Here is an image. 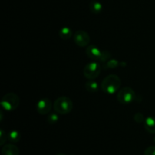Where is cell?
<instances>
[{"label":"cell","instance_id":"cell-6","mask_svg":"<svg viewBox=\"0 0 155 155\" xmlns=\"http://www.w3.org/2000/svg\"><path fill=\"white\" fill-rule=\"evenodd\" d=\"M117 98L121 104H130L136 99V92L132 88L124 87L118 91Z\"/></svg>","mask_w":155,"mask_h":155},{"label":"cell","instance_id":"cell-1","mask_svg":"<svg viewBox=\"0 0 155 155\" xmlns=\"http://www.w3.org/2000/svg\"><path fill=\"white\" fill-rule=\"evenodd\" d=\"M121 86V80L117 75L110 74L104 77L101 83V90L106 94L112 95L120 90Z\"/></svg>","mask_w":155,"mask_h":155},{"label":"cell","instance_id":"cell-2","mask_svg":"<svg viewBox=\"0 0 155 155\" xmlns=\"http://www.w3.org/2000/svg\"><path fill=\"white\" fill-rule=\"evenodd\" d=\"M74 104L71 98L66 96H61L54 101L53 108L58 114H68L72 110Z\"/></svg>","mask_w":155,"mask_h":155},{"label":"cell","instance_id":"cell-14","mask_svg":"<svg viewBox=\"0 0 155 155\" xmlns=\"http://www.w3.org/2000/svg\"><path fill=\"white\" fill-rule=\"evenodd\" d=\"M85 88L86 90L92 93H95L98 91V84L95 81L93 80H89V81L86 82L85 84Z\"/></svg>","mask_w":155,"mask_h":155},{"label":"cell","instance_id":"cell-8","mask_svg":"<svg viewBox=\"0 0 155 155\" xmlns=\"http://www.w3.org/2000/svg\"><path fill=\"white\" fill-rule=\"evenodd\" d=\"M36 108L38 113L40 114H47L52 108V102L48 98H42L36 103Z\"/></svg>","mask_w":155,"mask_h":155},{"label":"cell","instance_id":"cell-15","mask_svg":"<svg viewBox=\"0 0 155 155\" xmlns=\"http://www.w3.org/2000/svg\"><path fill=\"white\" fill-rule=\"evenodd\" d=\"M58 120L59 117L57 112H55V113H50L48 115V117H47V121H48L50 124H56V123L58 121Z\"/></svg>","mask_w":155,"mask_h":155},{"label":"cell","instance_id":"cell-9","mask_svg":"<svg viewBox=\"0 0 155 155\" xmlns=\"http://www.w3.org/2000/svg\"><path fill=\"white\" fill-rule=\"evenodd\" d=\"M2 155H19V149L13 144H7L2 149Z\"/></svg>","mask_w":155,"mask_h":155},{"label":"cell","instance_id":"cell-13","mask_svg":"<svg viewBox=\"0 0 155 155\" xmlns=\"http://www.w3.org/2000/svg\"><path fill=\"white\" fill-rule=\"evenodd\" d=\"M8 140L12 143H17L21 139V133L17 130H12L7 135Z\"/></svg>","mask_w":155,"mask_h":155},{"label":"cell","instance_id":"cell-4","mask_svg":"<svg viewBox=\"0 0 155 155\" xmlns=\"http://www.w3.org/2000/svg\"><path fill=\"white\" fill-rule=\"evenodd\" d=\"M20 103V98L15 93L9 92L5 95L1 100L2 107L8 111L15 110L18 107Z\"/></svg>","mask_w":155,"mask_h":155},{"label":"cell","instance_id":"cell-3","mask_svg":"<svg viewBox=\"0 0 155 155\" xmlns=\"http://www.w3.org/2000/svg\"><path fill=\"white\" fill-rule=\"evenodd\" d=\"M86 53L89 58L95 61H98L105 62L111 57L110 52L103 51L94 45H88L86 48Z\"/></svg>","mask_w":155,"mask_h":155},{"label":"cell","instance_id":"cell-11","mask_svg":"<svg viewBox=\"0 0 155 155\" xmlns=\"http://www.w3.org/2000/svg\"><path fill=\"white\" fill-rule=\"evenodd\" d=\"M58 35L63 40H68L73 36L72 30L68 27H64L60 29L58 31Z\"/></svg>","mask_w":155,"mask_h":155},{"label":"cell","instance_id":"cell-5","mask_svg":"<svg viewBox=\"0 0 155 155\" xmlns=\"http://www.w3.org/2000/svg\"><path fill=\"white\" fill-rule=\"evenodd\" d=\"M101 66L98 62L94 61L87 64L83 69V75L86 79L89 80H93L98 78L101 74Z\"/></svg>","mask_w":155,"mask_h":155},{"label":"cell","instance_id":"cell-19","mask_svg":"<svg viewBox=\"0 0 155 155\" xmlns=\"http://www.w3.org/2000/svg\"><path fill=\"white\" fill-rule=\"evenodd\" d=\"M8 136L5 133V132L3 131L2 130H0V145H3L5 144V142L6 139H7Z\"/></svg>","mask_w":155,"mask_h":155},{"label":"cell","instance_id":"cell-16","mask_svg":"<svg viewBox=\"0 0 155 155\" xmlns=\"http://www.w3.org/2000/svg\"><path fill=\"white\" fill-rule=\"evenodd\" d=\"M133 119H134V120L136 121V123H139V124L145 122V116L143 115V114L139 113V112L135 114V115L133 116Z\"/></svg>","mask_w":155,"mask_h":155},{"label":"cell","instance_id":"cell-10","mask_svg":"<svg viewBox=\"0 0 155 155\" xmlns=\"http://www.w3.org/2000/svg\"><path fill=\"white\" fill-rule=\"evenodd\" d=\"M145 129L150 133H155V118L148 117L144 122Z\"/></svg>","mask_w":155,"mask_h":155},{"label":"cell","instance_id":"cell-17","mask_svg":"<svg viewBox=\"0 0 155 155\" xmlns=\"http://www.w3.org/2000/svg\"><path fill=\"white\" fill-rule=\"evenodd\" d=\"M119 65V63L117 60L115 59H110L107 62V64H105L104 68H115Z\"/></svg>","mask_w":155,"mask_h":155},{"label":"cell","instance_id":"cell-20","mask_svg":"<svg viewBox=\"0 0 155 155\" xmlns=\"http://www.w3.org/2000/svg\"><path fill=\"white\" fill-rule=\"evenodd\" d=\"M56 155H67V154H61V153H60V154H58Z\"/></svg>","mask_w":155,"mask_h":155},{"label":"cell","instance_id":"cell-21","mask_svg":"<svg viewBox=\"0 0 155 155\" xmlns=\"http://www.w3.org/2000/svg\"><path fill=\"white\" fill-rule=\"evenodd\" d=\"M154 142H155V138H154Z\"/></svg>","mask_w":155,"mask_h":155},{"label":"cell","instance_id":"cell-12","mask_svg":"<svg viewBox=\"0 0 155 155\" xmlns=\"http://www.w3.org/2000/svg\"><path fill=\"white\" fill-rule=\"evenodd\" d=\"M89 9H90L91 12L93 14H99L102 12L103 6L101 2L98 1H92L89 4Z\"/></svg>","mask_w":155,"mask_h":155},{"label":"cell","instance_id":"cell-18","mask_svg":"<svg viewBox=\"0 0 155 155\" xmlns=\"http://www.w3.org/2000/svg\"><path fill=\"white\" fill-rule=\"evenodd\" d=\"M144 155H155V145L147 148L144 152Z\"/></svg>","mask_w":155,"mask_h":155},{"label":"cell","instance_id":"cell-7","mask_svg":"<svg viewBox=\"0 0 155 155\" xmlns=\"http://www.w3.org/2000/svg\"><path fill=\"white\" fill-rule=\"evenodd\" d=\"M73 36H74V42L81 48L87 47L90 42V36L89 33L84 30H77L74 33Z\"/></svg>","mask_w":155,"mask_h":155}]
</instances>
